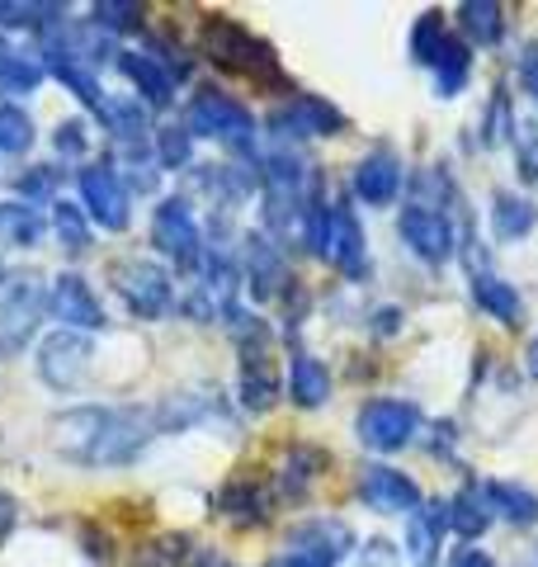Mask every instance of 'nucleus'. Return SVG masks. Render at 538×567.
Returning <instances> with one entry per match:
<instances>
[{
	"instance_id": "obj_31",
	"label": "nucleus",
	"mask_w": 538,
	"mask_h": 567,
	"mask_svg": "<svg viewBox=\"0 0 538 567\" xmlns=\"http://www.w3.org/2000/svg\"><path fill=\"white\" fill-rule=\"evenodd\" d=\"M48 233L43 213L29 208V204H0V237L14 241V246H33Z\"/></svg>"
},
{
	"instance_id": "obj_24",
	"label": "nucleus",
	"mask_w": 538,
	"mask_h": 567,
	"mask_svg": "<svg viewBox=\"0 0 538 567\" xmlns=\"http://www.w3.org/2000/svg\"><path fill=\"white\" fill-rule=\"evenodd\" d=\"M289 393L298 406H321L331 398V374H327V364L312 360V354H293V364H289Z\"/></svg>"
},
{
	"instance_id": "obj_41",
	"label": "nucleus",
	"mask_w": 538,
	"mask_h": 567,
	"mask_svg": "<svg viewBox=\"0 0 538 567\" xmlns=\"http://www.w3.org/2000/svg\"><path fill=\"white\" fill-rule=\"evenodd\" d=\"M156 156H161V166H166V171L189 166V128H161Z\"/></svg>"
},
{
	"instance_id": "obj_9",
	"label": "nucleus",
	"mask_w": 538,
	"mask_h": 567,
	"mask_svg": "<svg viewBox=\"0 0 538 567\" xmlns=\"http://www.w3.org/2000/svg\"><path fill=\"white\" fill-rule=\"evenodd\" d=\"M152 237L179 270H199L204 265V233H199V218H194V208L185 199H166L156 208Z\"/></svg>"
},
{
	"instance_id": "obj_11",
	"label": "nucleus",
	"mask_w": 538,
	"mask_h": 567,
	"mask_svg": "<svg viewBox=\"0 0 538 567\" xmlns=\"http://www.w3.org/2000/svg\"><path fill=\"white\" fill-rule=\"evenodd\" d=\"M81 199L90 208V218L100 227H110V233H123V227L133 223V199H128V189H123L114 166H104V162L85 166L81 171Z\"/></svg>"
},
{
	"instance_id": "obj_44",
	"label": "nucleus",
	"mask_w": 538,
	"mask_h": 567,
	"mask_svg": "<svg viewBox=\"0 0 538 567\" xmlns=\"http://www.w3.org/2000/svg\"><path fill=\"white\" fill-rule=\"evenodd\" d=\"M448 567H496V558L487 554V548H458Z\"/></svg>"
},
{
	"instance_id": "obj_18",
	"label": "nucleus",
	"mask_w": 538,
	"mask_h": 567,
	"mask_svg": "<svg viewBox=\"0 0 538 567\" xmlns=\"http://www.w3.org/2000/svg\"><path fill=\"white\" fill-rule=\"evenodd\" d=\"M444 525H448V506H444V502L416 506V511L406 516V558H411V567H435Z\"/></svg>"
},
{
	"instance_id": "obj_22",
	"label": "nucleus",
	"mask_w": 538,
	"mask_h": 567,
	"mask_svg": "<svg viewBox=\"0 0 538 567\" xmlns=\"http://www.w3.org/2000/svg\"><path fill=\"white\" fill-rule=\"evenodd\" d=\"M492 496H487V487L482 483H463L458 492H454V502H448V529H458L463 539H477L482 529L492 525Z\"/></svg>"
},
{
	"instance_id": "obj_30",
	"label": "nucleus",
	"mask_w": 538,
	"mask_h": 567,
	"mask_svg": "<svg viewBox=\"0 0 538 567\" xmlns=\"http://www.w3.org/2000/svg\"><path fill=\"white\" fill-rule=\"evenodd\" d=\"M487 496H492V506L506 516L510 525H538V496L529 487H515V483H487Z\"/></svg>"
},
{
	"instance_id": "obj_40",
	"label": "nucleus",
	"mask_w": 538,
	"mask_h": 567,
	"mask_svg": "<svg viewBox=\"0 0 538 567\" xmlns=\"http://www.w3.org/2000/svg\"><path fill=\"white\" fill-rule=\"evenodd\" d=\"M185 558H189V539L170 535V539H156L152 548H142V554H137V567H179Z\"/></svg>"
},
{
	"instance_id": "obj_39",
	"label": "nucleus",
	"mask_w": 538,
	"mask_h": 567,
	"mask_svg": "<svg viewBox=\"0 0 538 567\" xmlns=\"http://www.w3.org/2000/svg\"><path fill=\"white\" fill-rule=\"evenodd\" d=\"M142 20V6H128V0H100V6H90V24L95 29H137Z\"/></svg>"
},
{
	"instance_id": "obj_45",
	"label": "nucleus",
	"mask_w": 538,
	"mask_h": 567,
	"mask_svg": "<svg viewBox=\"0 0 538 567\" xmlns=\"http://www.w3.org/2000/svg\"><path fill=\"white\" fill-rule=\"evenodd\" d=\"M81 133H85L81 123H62V128H58V147H62V152H81V147H85Z\"/></svg>"
},
{
	"instance_id": "obj_12",
	"label": "nucleus",
	"mask_w": 538,
	"mask_h": 567,
	"mask_svg": "<svg viewBox=\"0 0 538 567\" xmlns=\"http://www.w3.org/2000/svg\"><path fill=\"white\" fill-rule=\"evenodd\" d=\"M397 233H402V241H406L425 265H444L448 256H454V227H448L444 213L425 208V204H406V208H402Z\"/></svg>"
},
{
	"instance_id": "obj_50",
	"label": "nucleus",
	"mask_w": 538,
	"mask_h": 567,
	"mask_svg": "<svg viewBox=\"0 0 538 567\" xmlns=\"http://www.w3.org/2000/svg\"><path fill=\"white\" fill-rule=\"evenodd\" d=\"M0 284H6V265H0Z\"/></svg>"
},
{
	"instance_id": "obj_23",
	"label": "nucleus",
	"mask_w": 538,
	"mask_h": 567,
	"mask_svg": "<svg viewBox=\"0 0 538 567\" xmlns=\"http://www.w3.org/2000/svg\"><path fill=\"white\" fill-rule=\"evenodd\" d=\"M534 223H538V208H534L529 199H519V194H510V189H496V194H492V227H496L500 241L529 237Z\"/></svg>"
},
{
	"instance_id": "obj_14",
	"label": "nucleus",
	"mask_w": 538,
	"mask_h": 567,
	"mask_svg": "<svg viewBox=\"0 0 538 567\" xmlns=\"http://www.w3.org/2000/svg\"><path fill=\"white\" fill-rule=\"evenodd\" d=\"M48 308L58 322H66V331H100L104 327V308L100 298L90 293V284L81 275H58L48 289Z\"/></svg>"
},
{
	"instance_id": "obj_28",
	"label": "nucleus",
	"mask_w": 538,
	"mask_h": 567,
	"mask_svg": "<svg viewBox=\"0 0 538 567\" xmlns=\"http://www.w3.org/2000/svg\"><path fill=\"white\" fill-rule=\"evenodd\" d=\"M458 24H463V33H468L473 43H482V48H492V43L500 39V29H506L496 0H463V6H458Z\"/></svg>"
},
{
	"instance_id": "obj_34",
	"label": "nucleus",
	"mask_w": 538,
	"mask_h": 567,
	"mask_svg": "<svg viewBox=\"0 0 538 567\" xmlns=\"http://www.w3.org/2000/svg\"><path fill=\"white\" fill-rule=\"evenodd\" d=\"M33 147V118L20 104H0V156H24Z\"/></svg>"
},
{
	"instance_id": "obj_37",
	"label": "nucleus",
	"mask_w": 538,
	"mask_h": 567,
	"mask_svg": "<svg viewBox=\"0 0 538 567\" xmlns=\"http://www.w3.org/2000/svg\"><path fill=\"white\" fill-rule=\"evenodd\" d=\"M444 14H421L416 20V33H411V58H416L421 66H435V58H439V48H444Z\"/></svg>"
},
{
	"instance_id": "obj_7",
	"label": "nucleus",
	"mask_w": 538,
	"mask_h": 567,
	"mask_svg": "<svg viewBox=\"0 0 538 567\" xmlns=\"http://www.w3.org/2000/svg\"><path fill=\"white\" fill-rule=\"evenodd\" d=\"M416 406L411 402H397V398H379V402H364L354 416V435L364 450H379V454H397L411 445V435H416Z\"/></svg>"
},
{
	"instance_id": "obj_2",
	"label": "nucleus",
	"mask_w": 538,
	"mask_h": 567,
	"mask_svg": "<svg viewBox=\"0 0 538 567\" xmlns=\"http://www.w3.org/2000/svg\"><path fill=\"white\" fill-rule=\"evenodd\" d=\"M204 52H208V62H218L223 71H241V76L260 81V85L279 81L275 48L256 39L250 29H241L237 20H227V14H208L204 20Z\"/></svg>"
},
{
	"instance_id": "obj_17",
	"label": "nucleus",
	"mask_w": 538,
	"mask_h": 567,
	"mask_svg": "<svg viewBox=\"0 0 538 567\" xmlns=\"http://www.w3.org/2000/svg\"><path fill=\"white\" fill-rule=\"evenodd\" d=\"M241 256H246L250 293H256V298H275V293H283V284H289V270H283V256H279V246H275V241H269L265 233H250Z\"/></svg>"
},
{
	"instance_id": "obj_19",
	"label": "nucleus",
	"mask_w": 538,
	"mask_h": 567,
	"mask_svg": "<svg viewBox=\"0 0 538 567\" xmlns=\"http://www.w3.org/2000/svg\"><path fill=\"white\" fill-rule=\"evenodd\" d=\"M350 529L340 525V520H308V525H298L293 535H289V548L302 558H317V563H327L335 567L340 558H345V548H350Z\"/></svg>"
},
{
	"instance_id": "obj_25",
	"label": "nucleus",
	"mask_w": 538,
	"mask_h": 567,
	"mask_svg": "<svg viewBox=\"0 0 538 567\" xmlns=\"http://www.w3.org/2000/svg\"><path fill=\"white\" fill-rule=\"evenodd\" d=\"M95 114L104 123V133H114L118 142H128V147H142V137H147V110H142V104L104 95V104H100Z\"/></svg>"
},
{
	"instance_id": "obj_4",
	"label": "nucleus",
	"mask_w": 538,
	"mask_h": 567,
	"mask_svg": "<svg viewBox=\"0 0 538 567\" xmlns=\"http://www.w3.org/2000/svg\"><path fill=\"white\" fill-rule=\"evenodd\" d=\"M48 312V279L39 270H14L0 289V354H14L33 341Z\"/></svg>"
},
{
	"instance_id": "obj_29",
	"label": "nucleus",
	"mask_w": 538,
	"mask_h": 567,
	"mask_svg": "<svg viewBox=\"0 0 538 567\" xmlns=\"http://www.w3.org/2000/svg\"><path fill=\"white\" fill-rule=\"evenodd\" d=\"M43 81V66L29 52H14L0 43V95H29Z\"/></svg>"
},
{
	"instance_id": "obj_13",
	"label": "nucleus",
	"mask_w": 538,
	"mask_h": 567,
	"mask_svg": "<svg viewBox=\"0 0 538 567\" xmlns=\"http://www.w3.org/2000/svg\"><path fill=\"white\" fill-rule=\"evenodd\" d=\"M359 502H364L369 511H383V516H402V511L421 506V487L397 468L369 464L364 473H359Z\"/></svg>"
},
{
	"instance_id": "obj_38",
	"label": "nucleus",
	"mask_w": 538,
	"mask_h": 567,
	"mask_svg": "<svg viewBox=\"0 0 538 567\" xmlns=\"http://www.w3.org/2000/svg\"><path fill=\"white\" fill-rule=\"evenodd\" d=\"M515 166L519 181H538V118H515Z\"/></svg>"
},
{
	"instance_id": "obj_1",
	"label": "nucleus",
	"mask_w": 538,
	"mask_h": 567,
	"mask_svg": "<svg viewBox=\"0 0 538 567\" xmlns=\"http://www.w3.org/2000/svg\"><path fill=\"white\" fill-rule=\"evenodd\" d=\"M161 431L152 406H76L52 421V450L71 464L118 468L142 454V445Z\"/></svg>"
},
{
	"instance_id": "obj_16",
	"label": "nucleus",
	"mask_w": 538,
	"mask_h": 567,
	"mask_svg": "<svg viewBox=\"0 0 538 567\" xmlns=\"http://www.w3.org/2000/svg\"><path fill=\"white\" fill-rule=\"evenodd\" d=\"M354 194L364 199L369 208H383L397 199V189H402V162H397V152L392 147H373L364 162L354 166Z\"/></svg>"
},
{
	"instance_id": "obj_42",
	"label": "nucleus",
	"mask_w": 538,
	"mask_h": 567,
	"mask_svg": "<svg viewBox=\"0 0 538 567\" xmlns=\"http://www.w3.org/2000/svg\"><path fill=\"white\" fill-rule=\"evenodd\" d=\"M58 189V171L52 166H33L24 181H20V194H29V199H43V194Z\"/></svg>"
},
{
	"instance_id": "obj_6",
	"label": "nucleus",
	"mask_w": 538,
	"mask_h": 567,
	"mask_svg": "<svg viewBox=\"0 0 538 567\" xmlns=\"http://www.w3.org/2000/svg\"><path fill=\"white\" fill-rule=\"evenodd\" d=\"M114 289H118L123 303H128V312L142 317V322L166 317L170 303H175V284L156 260H118L114 265Z\"/></svg>"
},
{
	"instance_id": "obj_33",
	"label": "nucleus",
	"mask_w": 538,
	"mask_h": 567,
	"mask_svg": "<svg viewBox=\"0 0 538 567\" xmlns=\"http://www.w3.org/2000/svg\"><path fill=\"white\" fill-rule=\"evenodd\" d=\"M48 71H52V76H58L62 85H71V91H76V100H81V104H90V110H100V104H104L100 81L90 76V66H85V62H71V58H48Z\"/></svg>"
},
{
	"instance_id": "obj_8",
	"label": "nucleus",
	"mask_w": 538,
	"mask_h": 567,
	"mask_svg": "<svg viewBox=\"0 0 538 567\" xmlns=\"http://www.w3.org/2000/svg\"><path fill=\"white\" fill-rule=\"evenodd\" d=\"M90 364H95V346H90L85 331H52L39 341V379L58 393L81 388Z\"/></svg>"
},
{
	"instance_id": "obj_3",
	"label": "nucleus",
	"mask_w": 538,
	"mask_h": 567,
	"mask_svg": "<svg viewBox=\"0 0 538 567\" xmlns=\"http://www.w3.org/2000/svg\"><path fill=\"white\" fill-rule=\"evenodd\" d=\"M308 246L331 260L340 275L350 279H364L369 275V251H364V227H359V218L350 208L340 204H321L312 199V218H308Z\"/></svg>"
},
{
	"instance_id": "obj_32",
	"label": "nucleus",
	"mask_w": 538,
	"mask_h": 567,
	"mask_svg": "<svg viewBox=\"0 0 538 567\" xmlns=\"http://www.w3.org/2000/svg\"><path fill=\"white\" fill-rule=\"evenodd\" d=\"M52 29L62 24V6H48V0H20V6H10V0H0V29Z\"/></svg>"
},
{
	"instance_id": "obj_46",
	"label": "nucleus",
	"mask_w": 538,
	"mask_h": 567,
	"mask_svg": "<svg viewBox=\"0 0 538 567\" xmlns=\"http://www.w3.org/2000/svg\"><path fill=\"white\" fill-rule=\"evenodd\" d=\"M265 567H327V563H317V558H302V554H283V558L265 563Z\"/></svg>"
},
{
	"instance_id": "obj_27",
	"label": "nucleus",
	"mask_w": 538,
	"mask_h": 567,
	"mask_svg": "<svg viewBox=\"0 0 538 567\" xmlns=\"http://www.w3.org/2000/svg\"><path fill=\"white\" fill-rule=\"evenodd\" d=\"M48 227H52V237H58V246H62L66 256H81V251H90V218H85V208H76V204L58 199V204H52V218H48Z\"/></svg>"
},
{
	"instance_id": "obj_36",
	"label": "nucleus",
	"mask_w": 538,
	"mask_h": 567,
	"mask_svg": "<svg viewBox=\"0 0 538 567\" xmlns=\"http://www.w3.org/2000/svg\"><path fill=\"white\" fill-rule=\"evenodd\" d=\"M435 71H439V95H458L463 85H468V48H463L458 39H444L439 58H435Z\"/></svg>"
},
{
	"instance_id": "obj_49",
	"label": "nucleus",
	"mask_w": 538,
	"mask_h": 567,
	"mask_svg": "<svg viewBox=\"0 0 538 567\" xmlns=\"http://www.w3.org/2000/svg\"><path fill=\"white\" fill-rule=\"evenodd\" d=\"M529 374H538V341L529 346Z\"/></svg>"
},
{
	"instance_id": "obj_47",
	"label": "nucleus",
	"mask_w": 538,
	"mask_h": 567,
	"mask_svg": "<svg viewBox=\"0 0 538 567\" xmlns=\"http://www.w3.org/2000/svg\"><path fill=\"white\" fill-rule=\"evenodd\" d=\"M10 525H14V502L0 492V529H10Z\"/></svg>"
},
{
	"instance_id": "obj_35",
	"label": "nucleus",
	"mask_w": 538,
	"mask_h": 567,
	"mask_svg": "<svg viewBox=\"0 0 538 567\" xmlns=\"http://www.w3.org/2000/svg\"><path fill=\"white\" fill-rule=\"evenodd\" d=\"M327 468V454L321 450H308V445H298L293 454H289V464H283V492L289 496H302L312 483H317V473Z\"/></svg>"
},
{
	"instance_id": "obj_10",
	"label": "nucleus",
	"mask_w": 538,
	"mask_h": 567,
	"mask_svg": "<svg viewBox=\"0 0 538 567\" xmlns=\"http://www.w3.org/2000/svg\"><path fill=\"white\" fill-rule=\"evenodd\" d=\"M241 402L250 412H269L279 402V369L269 360V336L260 322H250L241 341Z\"/></svg>"
},
{
	"instance_id": "obj_20",
	"label": "nucleus",
	"mask_w": 538,
	"mask_h": 567,
	"mask_svg": "<svg viewBox=\"0 0 538 567\" xmlns=\"http://www.w3.org/2000/svg\"><path fill=\"white\" fill-rule=\"evenodd\" d=\"M118 71L137 85V95L147 104H170L175 100V76L166 71L161 58H147V52H118Z\"/></svg>"
},
{
	"instance_id": "obj_48",
	"label": "nucleus",
	"mask_w": 538,
	"mask_h": 567,
	"mask_svg": "<svg viewBox=\"0 0 538 567\" xmlns=\"http://www.w3.org/2000/svg\"><path fill=\"white\" fill-rule=\"evenodd\" d=\"M199 567H231V563H227V558H218V554H208Z\"/></svg>"
},
{
	"instance_id": "obj_21",
	"label": "nucleus",
	"mask_w": 538,
	"mask_h": 567,
	"mask_svg": "<svg viewBox=\"0 0 538 567\" xmlns=\"http://www.w3.org/2000/svg\"><path fill=\"white\" fill-rule=\"evenodd\" d=\"M218 506L237 525H260V520H269L275 496H269V487H260L256 477H231V483L223 487V496H218Z\"/></svg>"
},
{
	"instance_id": "obj_43",
	"label": "nucleus",
	"mask_w": 538,
	"mask_h": 567,
	"mask_svg": "<svg viewBox=\"0 0 538 567\" xmlns=\"http://www.w3.org/2000/svg\"><path fill=\"white\" fill-rule=\"evenodd\" d=\"M519 85L538 104V43H525V52H519Z\"/></svg>"
},
{
	"instance_id": "obj_5",
	"label": "nucleus",
	"mask_w": 538,
	"mask_h": 567,
	"mask_svg": "<svg viewBox=\"0 0 538 567\" xmlns=\"http://www.w3.org/2000/svg\"><path fill=\"white\" fill-rule=\"evenodd\" d=\"M189 137H213V142H227L231 152H250L256 118H250L246 104H237L223 91H199L189 100Z\"/></svg>"
},
{
	"instance_id": "obj_15",
	"label": "nucleus",
	"mask_w": 538,
	"mask_h": 567,
	"mask_svg": "<svg viewBox=\"0 0 538 567\" xmlns=\"http://www.w3.org/2000/svg\"><path fill=\"white\" fill-rule=\"evenodd\" d=\"M269 128L279 137H335L345 128V114L317 95H298L293 104H283V110L269 118Z\"/></svg>"
},
{
	"instance_id": "obj_26",
	"label": "nucleus",
	"mask_w": 538,
	"mask_h": 567,
	"mask_svg": "<svg viewBox=\"0 0 538 567\" xmlns=\"http://www.w3.org/2000/svg\"><path fill=\"white\" fill-rule=\"evenodd\" d=\"M473 298H477V308H482V312H492L500 327H519V293L510 289L506 279L477 275V279H473Z\"/></svg>"
}]
</instances>
